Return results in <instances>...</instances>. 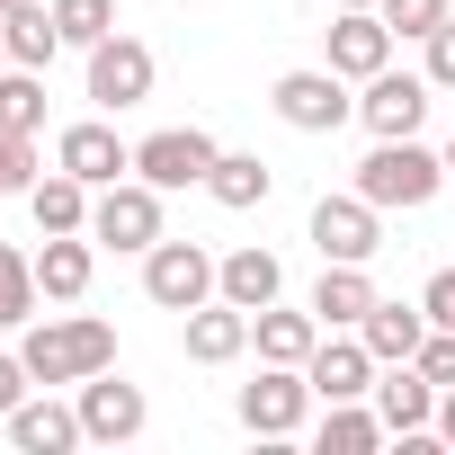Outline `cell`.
Returning a JSON list of instances; mask_svg holds the SVG:
<instances>
[{"mask_svg":"<svg viewBox=\"0 0 455 455\" xmlns=\"http://www.w3.org/2000/svg\"><path fill=\"white\" fill-rule=\"evenodd\" d=\"M19 357H28L36 384H90V375L116 366V331L99 313H45V322L19 331Z\"/></svg>","mask_w":455,"mask_h":455,"instance_id":"1","label":"cell"},{"mask_svg":"<svg viewBox=\"0 0 455 455\" xmlns=\"http://www.w3.org/2000/svg\"><path fill=\"white\" fill-rule=\"evenodd\" d=\"M437 188H446V152H428L419 134H393V143H375L357 161V196L384 205V214H419Z\"/></svg>","mask_w":455,"mask_h":455,"instance_id":"2","label":"cell"},{"mask_svg":"<svg viewBox=\"0 0 455 455\" xmlns=\"http://www.w3.org/2000/svg\"><path fill=\"white\" fill-rule=\"evenodd\" d=\"M81 63H90V99H99V116H125V108H143V99H152V81H161L152 45H143V36H125V28H116V36H99Z\"/></svg>","mask_w":455,"mask_h":455,"instance_id":"3","label":"cell"},{"mask_svg":"<svg viewBox=\"0 0 455 455\" xmlns=\"http://www.w3.org/2000/svg\"><path fill=\"white\" fill-rule=\"evenodd\" d=\"M313 402H322V393H313V375H304V366H268V357H259V375L233 393V411H242V428H251V437H295Z\"/></svg>","mask_w":455,"mask_h":455,"instance_id":"4","label":"cell"},{"mask_svg":"<svg viewBox=\"0 0 455 455\" xmlns=\"http://www.w3.org/2000/svg\"><path fill=\"white\" fill-rule=\"evenodd\" d=\"M143 295H152L161 313H196V304H214V251L161 233V242L143 251Z\"/></svg>","mask_w":455,"mask_h":455,"instance_id":"5","label":"cell"},{"mask_svg":"<svg viewBox=\"0 0 455 455\" xmlns=\"http://www.w3.org/2000/svg\"><path fill=\"white\" fill-rule=\"evenodd\" d=\"M90 242L143 259V251L161 242V188H152V179H116V188H99V205H90Z\"/></svg>","mask_w":455,"mask_h":455,"instance_id":"6","label":"cell"},{"mask_svg":"<svg viewBox=\"0 0 455 455\" xmlns=\"http://www.w3.org/2000/svg\"><path fill=\"white\" fill-rule=\"evenodd\" d=\"M428 99H437V81L428 72H375V81H357V125L375 134V143H393V134H419L428 125Z\"/></svg>","mask_w":455,"mask_h":455,"instance_id":"7","label":"cell"},{"mask_svg":"<svg viewBox=\"0 0 455 455\" xmlns=\"http://www.w3.org/2000/svg\"><path fill=\"white\" fill-rule=\"evenodd\" d=\"M214 152H223V143H214L205 125H161V134L134 143V179H152L161 196H179V188H205Z\"/></svg>","mask_w":455,"mask_h":455,"instance_id":"8","label":"cell"},{"mask_svg":"<svg viewBox=\"0 0 455 455\" xmlns=\"http://www.w3.org/2000/svg\"><path fill=\"white\" fill-rule=\"evenodd\" d=\"M268 108H277L295 134H339V125L357 116V99H348V81H339L331 63H322V72H277Z\"/></svg>","mask_w":455,"mask_h":455,"instance_id":"9","label":"cell"},{"mask_svg":"<svg viewBox=\"0 0 455 455\" xmlns=\"http://www.w3.org/2000/svg\"><path fill=\"white\" fill-rule=\"evenodd\" d=\"M72 402H81V428H90V446H134V437L152 428V402H143V384H125L116 366H108V375H90V384H72Z\"/></svg>","mask_w":455,"mask_h":455,"instance_id":"10","label":"cell"},{"mask_svg":"<svg viewBox=\"0 0 455 455\" xmlns=\"http://www.w3.org/2000/svg\"><path fill=\"white\" fill-rule=\"evenodd\" d=\"M54 170H72V179H90V188H116V179H134V143H125L108 116H81V125L54 134Z\"/></svg>","mask_w":455,"mask_h":455,"instance_id":"11","label":"cell"},{"mask_svg":"<svg viewBox=\"0 0 455 455\" xmlns=\"http://www.w3.org/2000/svg\"><path fill=\"white\" fill-rule=\"evenodd\" d=\"M313 251L366 268V259L384 251V205H366L357 188H348V196H322V205H313Z\"/></svg>","mask_w":455,"mask_h":455,"instance_id":"12","label":"cell"},{"mask_svg":"<svg viewBox=\"0 0 455 455\" xmlns=\"http://www.w3.org/2000/svg\"><path fill=\"white\" fill-rule=\"evenodd\" d=\"M304 375H313L322 402H366V393H375V348H366L357 331H322V348L304 357Z\"/></svg>","mask_w":455,"mask_h":455,"instance_id":"13","label":"cell"},{"mask_svg":"<svg viewBox=\"0 0 455 455\" xmlns=\"http://www.w3.org/2000/svg\"><path fill=\"white\" fill-rule=\"evenodd\" d=\"M393 45H402V36L384 28V10H339V19H331V72H339V81H375V72L393 63Z\"/></svg>","mask_w":455,"mask_h":455,"instance_id":"14","label":"cell"},{"mask_svg":"<svg viewBox=\"0 0 455 455\" xmlns=\"http://www.w3.org/2000/svg\"><path fill=\"white\" fill-rule=\"evenodd\" d=\"M366 402L384 411V428H393V437H419V428H437V384H428L411 357L375 366V393H366Z\"/></svg>","mask_w":455,"mask_h":455,"instance_id":"15","label":"cell"},{"mask_svg":"<svg viewBox=\"0 0 455 455\" xmlns=\"http://www.w3.org/2000/svg\"><path fill=\"white\" fill-rule=\"evenodd\" d=\"M10 446H19V455H72V446H90L81 402H45V393H28V402L10 411Z\"/></svg>","mask_w":455,"mask_h":455,"instance_id":"16","label":"cell"},{"mask_svg":"<svg viewBox=\"0 0 455 455\" xmlns=\"http://www.w3.org/2000/svg\"><path fill=\"white\" fill-rule=\"evenodd\" d=\"M179 348L196 357V366H233L242 348H251V313L242 304H196V313H179Z\"/></svg>","mask_w":455,"mask_h":455,"instance_id":"17","label":"cell"},{"mask_svg":"<svg viewBox=\"0 0 455 455\" xmlns=\"http://www.w3.org/2000/svg\"><path fill=\"white\" fill-rule=\"evenodd\" d=\"M214 295H223V304H242V313L277 304V295H286V268H277V251H259V242L223 251V259H214Z\"/></svg>","mask_w":455,"mask_h":455,"instance_id":"18","label":"cell"},{"mask_svg":"<svg viewBox=\"0 0 455 455\" xmlns=\"http://www.w3.org/2000/svg\"><path fill=\"white\" fill-rule=\"evenodd\" d=\"M90 277H99V242H90V233H45V251H36V286H45V304H81Z\"/></svg>","mask_w":455,"mask_h":455,"instance_id":"19","label":"cell"},{"mask_svg":"<svg viewBox=\"0 0 455 455\" xmlns=\"http://www.w3.org/2000/svg\"><path fill=\"white\" fill-rule=\"evenodd\" d=\"M375 313V277L357 259H322V286H313V322L322 331H357Z\"/></svg>","mask_w":455,"mask_h":455,"instance_id":"20","label":"cell"},{"mask_svg":"<svg viewBox=\"0 0 455 455\" xmlns=\"http://www.w3.org/2000/svg\"><path fill=\"white\" fill-rule=\"evenodd\" d=\"M251 348H259L268 366H304V357L322 348V322H313V304H304V313H286V304H259V313H251Z\"/></svg>","mask_w":455,"mask_h":455,"instance_id":"21","label":"cell"},{"mask_svg":"<svg viewBox=\"0 0 455 455\" xmlns=\"http://www.w3.org/2000/svg\"><path fill=\"white\" fill-rule=\"evenodd\" d=\"M90 205H99V188H90V179H72V170H45V179L28 188L36 233H90Z\"/></svg>","mask_w":455,"mask_h":455,"instance_id":"22","label":"cell"},{"mask_svg":"<svg viewBox=\"0 0 455 455\" xmlns=\"http://www.w3.org/2000/svg\"><path fill=\"white\" fill-rule=\"evenodd\" d=\"M268 188H277V170H268L259 152H214V170H205V196H214V205H233V214L268 205Z\"/></svg>","mask_w":455,"mask_h":455,"instance_id":"23","label":"cell"},{"mask_svg":"<svg viewBox=\"0 0 455 455\" xmlns=\"http://www.w3.org/2000/svg\"><path fill=\"white\" fill-rule=\"evenodd\" d=\"M357 339L375 348V366H393V357H419V339H428V313H419V304H384V295H375V313L357 322Z\"/></svg>","mask_w":455,"mask_h":455,"instance_id":"24","label":"cell"},{"mask_svg":"<svg viewBox=\"0 0 455 455\" xmlns=\"http://www.w3.org/2000/svg\"><path fill=\"white\" fill-rule=\"evenodd\" d=\"M393 428H384V411H366V402H331L322 411V428H313V446L322 455H375Z\"/></svg>","mask_w":455,"mask_h":455,"instance_id":"25","label":"cell"},{"mask_svg":"<svg viewBox=\"0 0 455 455\" xmlns=\"http://www.w3.org/2000/svg\"><path fill=\"white\" fill-rule=\"evenodd\" d=\"M36 304H45V286H36V251H10V242H0V331H28Z\"/></svg>","mask_w":455,"mask_h":455,"instance_id":"26","label":"cell"},{"mask_svg":"<svg viewBox=\"0 0 455 455\" xmlns=\"http://www.w3.org/2000/svg\"><path fill=\"white\" fill-rule=\"evenodd\" d=\"M63 54V28H54V0H28V10H10V63L45 72Z\"/></svg>","mask_w":455,"mask_h":455,"instance_id":"27","label":"cell"},{"mask_svg":"<svg viewBox=\"0 0 455 455\" xmlns=\"http://www.w3.org/2000/svg\"><path fill=\"white\" fill-rule=\"evenodd\" d=\"M0 134H45V72L28 63L0 72Z\"/></svg>","mask_w":455,"mask_h":455,"instance_id":"28","label":"cell"},{"mask_svg":"<svg viewBox=\"0 0 455 455\" xmlns=\"http://www.w3.org/2000/svg\"><path fill=\"white\" fill-rule=\"evenodd\" d=\"M54 28H63V45H99V36H116V0H54Z\"/></svg>","mask_w":455,"mask_h":455,"instance_id":"29","label":"cell"},{"mask_svg":"<svg viewBox=\"0 0 455 455\" xmlns=\"http://www.w3.org/2000/svg\"><path fill=\"white\" fill-rule=\"evenodd\" d=\"M375 10H384V28H393V36H411V45H428V36L455 19L446 0H375Z\"/></svg>","mask_w":455,"mask_h":455,"instance_id":"30","label":"cell"},{"mask_svg":"<svg viewBox=\"0 0 455 455\" xmlns=\"http://www.w3.org/2000/svg\"><path fill=\"white\" fill-rule=\"evenodd\" d=\"M411 366L446 393V384H455V331H437V322H428V339H419V357H411Z\"/></svg>","mask_w":455,"mask_h":455,"instance_id":"31","label":"cell"},{"mask_svg":"<svg viewBox=\"0 0 455 455\" xmlns=\"http://www.w3.org/2000/svg\"><path fill=\"white\" fill-rule=\"evenodd\" d=\"M28 393H36V375H28V357H19V348H0V419H10V411H19Z\"/></svg>","mask_w":455,"mask_h":455,"instance_id":"32","label":"cell"},{"mask_svg":"<svg viewBox=\"0 0 455 455\" xmlns=\"http://www.w3.org/2000/svg\"><path fill=\"white\" fill-rule=\"evenodd\" d=\"M419 313H428L437 331H455V268H437V277L419 286Z\"/></svg>","mask_w":455,"mask_h":455,"instance_id":"33","label":"cell"},{"mask_svg":"<svg viewBox=\"0 0 455 455\" xmlns=\"http://www.w3.org/2000/svg\"><path fill=\"white\" fill-rule=\"evenodd\" d=\"M428 81H437V90H455V19L428 36Z\"/></svg>","mask_w":455,"mask_h":455,"instance_id":"34","label":"cell"},{"mask_svg":"<svg viewBox=\"0 0 455 455\" xmlns=\"http://www.w3.org/2000/svg\"><path fill=\"white\" fill-rule=\"evenodd\" d=\"M437 437H446V446H455V384H446V393H437Z\"/></svg>","mask_w":455,"mask_h":455,"instance_id":"35","label":"cell"},{"mask_svg":"<svg viewBox=\"0 0 455 455\" xmlns=\"http://www.w3.org/2000/svg\"><path fill=\"white\" fill-rule=\"evenodd\" d=\"M0 72H10V19H0Z\"/></svg>","mask_w":455,"mask_h":455,"instance_id":"36","label":"cell"},{"mask_svg":"<svg viewBox=\"0 0 455 455\" xmlns=\"http://www.w3.org/2000/svg\"><path fill=\"white\" fill-rule=\"evenodd\" d=\"M331 10H375V0H331Z\"/></svg>","mask_w":455,"mask_h":455,"instance_id":"37","label":"cell"},{"mask_svg":"<svg viewBox=\"0 0 455 455\" xmlns=\"http://www.w3.org/2000/svg\"><path fill=\"white\" fill-rule=\"evenodd\" d=\"M10 196H19V188H10V170H0V205H10Z\"/></svg>","mask_w":455,"mask_h":455,"instance_id":"38","label":"cell"},{"mask_svg":"<svg viewBox=\"0 0 455 455\" xmlns=\"http://www.w3.org/2000/svg\"><path fill=\"white\" fill-rule=\"evenodd\" d=\"M446 179H455V134H446Z\"/></svg>","mask_w":455,"mask_h":455,"instance_id":"39","label":"cell"},{"mask_svg":"<svg viewBox=\"0 0 455 455\" xmlns=\"http://www.w3.org/2000/svg\"><path fill=\"white\" fill-rule=\"evenodd\" d=\"M10 10H28V0H0V19H10Z\"/></svg>","mask_w":455,"mask_h":455,"instance_id":"40","label":"cell"}]
</instances>
